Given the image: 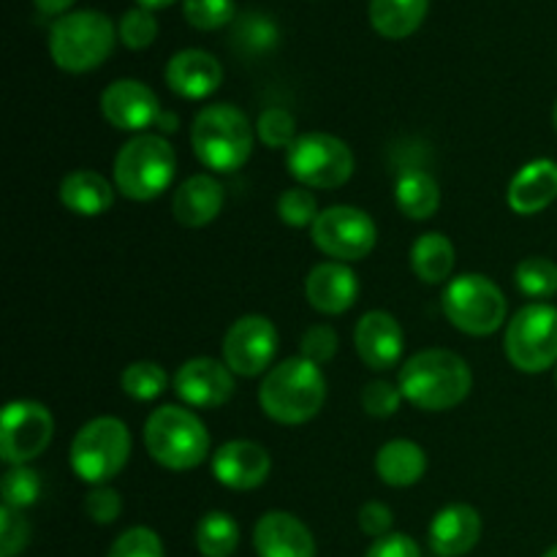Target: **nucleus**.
Listing matches in <instances>:
<instances>
[{
	"instance_id": "obj_1",
	"label": "nucleus",
	"mask_w": 557,
	"mask_h": 557,
	"mask_svg": "<svg viewBox=\"0 0 557 557\" xmlns=\"http://www.w3.org/2000/svg\"><path fill=\"white\" fill-rule=\"evenodd\" d=\"M397 386L403 397L422 411H449L471 395L473 373L455 351L428 348L403 364Z\"/></svg>"
},
{
	"instance_id": "obj_2",
	"label": "nucleus",
	"mask_w": 557,
	"mask_h": 557,
	"mask_svg": "<svg viewBox=\"0 0 557 557\" xmlns=\"http://www.w3.org/2000/svg\"><path fill=\"white\" fill-rule=\"evenodd\" d=\"M259 403L277 424H305L324 408L326 379L319 364L305 357H288L267 370L259 389Z\"/></svg>"
},
{
	"instance_id": "obj_3",
	"label": "nucleus",
	"mask_w": 557,
	"mask_h": 557,
	"mask_svg": "<svg viewBox=\"0 0 557 557\" xmlns=\"http://www.w3.org/2000/svg\"><path fill=\"white\" fill-rule=\"evenodd\" d=\"M190 147L201 166L232 174L243 169L253 152V125L232 103H210L194 117Z\"/></svg>"
},
{
	"instance_id": "obj_4",
	"label": "nucleus",
	"mask_w": 557,
	"mask_h": 557,
	"mask_svg": "<svg viewBox=\"0 0 557 557\" xmlns=\"http://www.w3.org/2000/svg\"><path fill=\"white\" fill-rule=\"evenodd\" d=\"M147 455L169 471H190L210 455V433L194 411L163 406L145 422Z\"/></svg>"
},
{
	"instance_id": "obj_5",
	"label": "nucleus",
	"mask_w": 557,
	"mask_h": 557,
	"mask_svg": "<svg viewBox=\"0 0 557 557\" xmlns=\"http://www.w3.org/2000/svg\"><path fill=\"white\" fill-rule=\"evenodd\" d=\"M177 172L174 147L158 134H136L114 158V185L125 199H158Z\"/></svg>"
},
{
	"instance_id": "obj_6",
	"label": "nucleus",
	"mask_w": 557,
	"mask_h": 557,
	"mask_svg": "<svg viewBox=\"0 0 557 557\" xmlns=\"http://www.w3.org/2000/svg\"><path fill=\"white\" fill-rule=\"evenodd\" d=\"M114 30L112 20L101 11H71L60 16L49 30V54L54 65L69 74H85L98 69L112 54Z\"/></svg>"
},
{
	"instance_id": "obj_7",
	"label": "nucleus",
	"mask_w": 557,
	"mask_h": 557,
	"mask_svg": "<svg viewBox=\"0 0 557 557\" xmlns=\"http://www.w3.org/2000/svg\"><path fill=\"white\" fill-rule=\"evenodd\" d=\"M131 457V433L125 422L114 417H98L87 422L71 444V468L87 484H109L125 468Z\"/></svg>"
},
{
	"instance_id": "obj_8",
	"label": "nucleus",
	"mask_w": 557,
	"mask_h": 557,
	"mask_svg": "<svg viewBox=\"0 0 557 557\" xmlns=\"http://www.w3.org/2000/svg\"><path fill=\"white\" fill-rule=\"evenodd\" d=\"M286 166L302 188H341L354 174V152L337 136L310 131L286 150Z\"/></svg>"
},
{
	"instance_id": "obj_9",
	"label": "nucleus",
	"mask_w": 557,
	"mask_h": 557,
	"mask_svg": "<svg viewBox=\"0 0 557 557\" xmlns=\"http://www.w3.org/2000/svg\"><path fill=\"white\" fill-rule=\"evenodd\" d=\"M444 315L455 330L473 337H487L500 330L506 319V297L490 277L460 275L446 286Z\"/></svg>"
},
{
	"instance_id": "obj_10",
	"label": "nucleus",
	"mask_w": 557,
	"mask_h": 557,
	"mask_svg": "<svg viewBox=\"0 0 557 557\" xmlns=\"http://www.w3.org/2000/svg\"><path fill=\"white\" fill-rule=\"evenodd\" d=\"M506 357L520 373H544L557 364V308L533 302L506 326Z\"/></svg>"
},
{
	"instance_id": "obj_11",
	"label": "nucleus",
	"mask_w": 557,
	"mask_h": 557,
	"mask_svg": "<svg viewBox=\"0 0 557 557\" xmlns=\"http://www.w3.org/2000/svg\"><path fill=\"white\" fill-rule=\"evenodd\" d=\"M375 232L373 218L359 207L337 205L330 207L319 215L313 223V243L321 253L330 259L351 264V261H362L375 248Z\"/></svg>"
},
{
	"instance_id": "obj_12",
	"label": "nucleus",
	"mask_w": 557,
	"mask_h": 557,
	"mask_svg": "<svg viewBox=\"0 0 557 557\" xmlns=\"http://www.w3.org/2000/svg\"><path fill=\"white\" fill-rule=\"evenodd\" d=\"M54 433V419L47 406L33 400H14L0 417V457L5 466H27L44 455Z\"/></svg>"
},
{
	"instance_id": "obj_13",
	"label": "nucleus",
	"mask_w": 557,
	"mask_h": 557,
	"mask_svg": "<svg viewBox=\"0 0 557 557\" xmlns=\"http://www.w3.org/2000/svg\"><path fill=\"white\" fill-rule=\"evenodd\" d=\"M275 354L277 330L267 315H243L223 337V362L243 379H253L270 370Z\"/></svg>"
},
{
	"instance_id": "obj_14",
	"label": "nucleus",
	"mask_w": 557,
	"mask_h": 557,
	"mask_svg": "<svg viewBox=\"0 0 557 557\" xmlns=\"http://www.w3.org/2000/svg\"><path fill=\"white\" fill-rule=\"evenodd\" d=\"M158 96L139 79H117L101 92V114L117 131L141 134L161 117Z\"/></svg>"
},
{
	"instance_id": "obj_15",
	"label": "nucleus",
	"mask_w": 557,
	"mask_h": 557,
	"mask_svg": "<svg viewBox=\"0 0 557 557\" xmlns=\"http://www.w3.org/2000/svg\"><path fill=\"white\" fill-rule=\"evenodd\" d=\"M174 392L190 408H221L234 395V373L218 359H188L174 375Z\"/></svg>"
},
{
	"instance_id": "obj_16",
	"label": "nucleus",
	"mask_w": 557,
	"mask_h": 557,
	"mask_svg": "<svg viewBox=\"0 0 557 557\" xmlns=\"http://www.w3.org/2000/svg\"><path fill=\"white\" fill-rule=\"evenodd\" d=\"M272 460L264 446L253 441H228L212 455V476L228 490H256L267 482Z\"/></svg>"
},
{
	"instance_id": "obj_17",
	"label": "nucleus",
	"mask_w": 557,
	"mask_h": 557,
	"mask_svg": "<svg viewBox=\"0 0 557 557\" xmlns=\"http://www.w3.org/2000/svg\"><path fill=\"white\" fill-rule=\"evenodd\" d=\"M354 346H357L359 359L370 370H392L403 357V330L395 315L384 310H370L359 319L354 330Z\"/></svg>"
},
{
	"instance_id": "obj_18",
	"label": "nucleus",
	"mask_w": 557,
	"mask_h": 557,
	"mask_svg": "<svg viewBox=\"0 0 557 557\" xmlns=\"http://www.w3.org/2000/svg\"><path fill=\"white\" fill-rule=\"evenodd\" d=\"M259 557H315L313 533L288 511H267L253 528Z\"/></svg>"
},
{
	"instance_id": "obj_19",
	"label": "nucleus",
	"mask_w": 557,
	"mask_h": 557,
	"mask_svg": "<svg viewBox=\"0 0 557 557\" xmlns=\"http://www.w3.org/2000/svg\"><path fill=\"white\" fill-rule=\"evenodd\" d=\"M305 297L310 308L326 315H341L354 308L359 297V281L354 270L343 261H324L313 267L305 281Z\"/></svg>"
},
{
	"instance_id": "obj_20",
	"label": "nucleus",
	"mask_w": 557,
	"mask_h": 557,
	"mask_svg": "<svg viewBox=\"0 0 557 557\" xmlns=\"http://www.w3.org/2000/svg\"><path fill=\"white\" fill-rule=\"evenodd\" d=\"M223 69L215 54L205 49H183L166 65L169 90L188 101H201L221 87Z\"/></svg>"
},
{
	"instance_id": "obj_21",
	"label": "nucleus",
	"mask_w": 557,
	"mask_h": 557,
	"mask_svg": "<svg viewBox=\"0 0 557 557\" xmlns=\"http://www.w3.org/2000/svg\"><path fill=\"white\" fill-rule=\"evenodd\" d=\"M482 539V517L473 506L451 504L430 522V547L441 557L468 555Z\"/></svg>"
},
{
	"instance_id": "obj_22",
	"label": "nucleus",
	"mask_w": 557,
	"mask_h": 557,
	"mask_svg": "<svg viewBox=\"0 0 557 557\" xmlns=\"http://www.w3.org/2000/svg\"><path fill=\"white\" fill-rule=\"evenodd\" d=\"M509 207L517 215H536L557 199V161L539 158L525 163L509 183Z\"/></svg>"
},
{
	"instance_id": "obj_23",
	"label": "nucleus",
	"mask_w": 557,
	"mask_h": 557,
	"mask_svg": "<svg viewBox=\"0 0 557 557\" xmlns=\"http://www.w3.org/2000/svg\"><path fill=\"white\" fill-rule=\"evenodd\" d=\"M223 210V188L210 174H194L172 196V215L180 226L201 228Z\"/></svg>"
},
{
	"instance_id": "obj_24",
	"label": "nucleus",
	"mask_w": 557,
	"mask_h": 557,
	"mask_svg": "<svg viewBox=\"0 0 557 557\" xmlns=\"http://www.w3.org/2000/svg\"><path fill=\"white\" fill-rule=\"evenodd\" d=\"M60 205L82 218H98L114 205V190L107 177L90 169H79L60 183Z\"/></svg>"
},
{
	"instance_id": "obj_25",
	"label": "nucleus",
	"mask_w": 557,
	"mask_h": 557,
	"mask_svg": "<svg viewBox=\"0 0 557 557\" xmlns=\"http://www.w3.org/2000/svg\"><path fill=\"white\" fill-rule=\"evenodd\" d=\"M424 471H428V455L413 441H389L375 455V473L386 487H413L417 482H422Z\"/></svg>"
},
{
	"instance_id": "obj_26",
	"label": "nucleus",
	"mask_w": 557,
	"mask_h": 557,
	"mask_svg": "<svg viewBox=\"0 0 557 557\" xmlns=\"http://www.w3.org/2000/svg\"><path fill=\"white\" fill-rule=\"evenodd\" d=\"M430 0H370V25L384 38L413 36L428 16Z\"/></svg>"
},
{
	"instance_id": "obj_27",
	"label": "nucleus",
	"mask_w": 557,
	"mask_h": 557,
	"mask_svg": "<svg viewBox=\"0 0 557 557\" xmlns=\"http://www.w3.org/2000/svg\"><path fill=\"white\" fill-rule=\"evenodd\" d=\"M397 210L411 221H428L441 207V188L435 177L419 169H408L395 183Z\"/></svg>"
},
{
	"instance_id": "obj_28",
	"label": "nucleus",
	"mask_w": 557,
	"mask_h": 557,
	"mask_svg": "<svg viewBox=\"0 0 557 557\" xmlns=\"http://www.w3.org/2000/svg\"><path fill=\"white\" fill-rule=\"evenodd\" d=\"M411 267L419 281L438 286L455 270V245L441 232L422 234L411 248Z\"/></svg>"
},
{
	"instance_id": "obj_29",
	"label": "nucleus",
	"mask_w": 557,
	"mask_h": 557,
	"mask_svg": "<svg viewBox=\"0 0 557 557\" xmlns=\"http://www.w3.org/2000/svg\"><path fill=\"white\" fill-rule=\"evenodd\" d=\"M239 544V525L226 511H207L196 525V547L205 557H232Z\"/></svg>"
},
{
	"instance_id": "obj_30",
	"label": "nucleus",
	"mask_w": 557,
	"mask_h": 557,
	"mask_svg": "<svg viewBox=\"0 0 557 557\" xmlns=\"http://www.w3.org/2000/svg\"><path fill=\"white\" fill-rule=\"evenodd\" d=\"M515 283L525 297L549 299L557 294V264L544 256H531L515 270Z\"/></svg>"
},
{
	"instance_id": "obj_31",
	"label": "nucleus",
	"mask_w": 557,
	"mask_h": 557,
	"mask_svg": "<svg viewBox=\"0 0 557 557\" xmlns=\"http://www.w3.org/2000/svg\"><path fill=\"white\" fill-rule=\"evenodd\" d=\"M120 384H123V392L128 397H134V400L139 403H150L158 400V397L166 392L169 375L166 370L156 362H134L123 370Z\"/></svg>"
},
{
	"instance_id": "obj_32",
	"label": "nucleus",
	"mask_w": 557,
	"mask_h": 557,
	"mask_svg": "<svg viewBox=\"0 0 557 557\" xmlns=\"http://www.w3.org/2000/svg\"><path fill=\"white\" fill-rule=\"evenodd\" d=\"M232 41L248 54H264L277 44V25L267 14H243L234 25Z\"/></svg>"
},
{
	"instance_id": "obj_33",
	"label": "nucleus",
	"mask_w": 557,
	"mask_h": 557,
	"mask_svg": "<svg viewBox=\"0 0 557 557\" xmlns=\"http://www.w3.org/2000/svg\"><path fill=\"white\" fill-rule=\"evenodd\" d=\"M0 493H3V506L9 509H27L41 495V476L27 466H11L0 479Z\"/></svg>"
},
{
	"instance_id": "obj_34",
	"label": "nucleus",
	"mask_w": 557,
	"mask_h": 557,
	"mask_svg": "<svg viewBox=\"0 0 557 557\" xmlns=\"http://www.w3.org/2000/svg\"><path fill=\"white\" fill-rule=\"evenodd\" d=\"M256 134L272 150H288L297 141V120L288 109L270 107L261 112L259 123H256Z\"/></svg>"
},
{
	"instance_id": "obj_35",
	"label": "nucleus",
	"mask_w": 557,
	"mask_h": 557,
	"mask_svg": "<svg viewBox=\"0 0 557 557\" xmlns=\"http://www.w3.org/2000/svg\"><path fill=\"white\" fill-rule=\"evenodd\" d=\"M183 14L196 30H218L234 22L237 5L234 0H183Z\"/></svg>"
},
{
	"instance_id": "obj_36",
	"label": "nucleus",
	"mask_w": 557,
	"mask_h": 557,
	"mask_svg": "<svg viewBox=\"0 0 557 557\" xmlns=\"http://www.w3.org/2000/svg\"><path fill=\"white\" fill-rule=\"evenodd\" d=\"M319 215V201L308 188H292L277 199V218L292 228L313 226Z\"/></svg>"
},
{
	"instance_id": "obj_37",
	"label": "nucleus",
	"mask_w": 557,
	"mask_h": 557,
	"mask_svg": "<svg viewBox=\"0 0 557 557\" xmlns=\"http://www.w3.org/2000/svg\"><path fill=\"white\" fill-rule=\"evenodd\" d=\"M117 36L125 47L136 49V52L150 47L158 36V22H156V16H152V11L141 9V5L125 11L123 20H120Z\"/></svg>"
},
{
	"instance_id": "obj_38",
	"label": "nucleus",
	"mask_w": 557,
	"mask_h": 557,
	"mask_svg": "<svg viewBox=\"0 0 557 557\" xmlns=\"http://www.w3.org/2000/svg\"><path fill=\"white\" fill-rule=\"evenodd\" d=\"M107 557H163V544L150 528H131L120 533Z\"/></svg>"
},
{
	"instance_id": "obj_39",
	"label": "nucleus",
	"mask_w": 557,
	"mask_h": 557,
	"mask_svg": "<svg viewBox=\"0 0 557 557\" xmlns=\"http://www.w3.org/2000/svg\"><path fill=\"white\" fill-rule=\"evenodd\" d=\"M403 392L400 386L389 384V381H370L362 389V408L370 413V417L389 419L400 411L403 406Z\"/></svg>"
},
{
	"instance_id": "obj_40",
	"label": "nucleus",
	"mask_w": 557,
	"mask_h": 557,
	"mask_svg": "<svg viewBox=\"0 0 557 557\" xmlns=\"http://www.w3.org/2000/svg\"><path fill=\"white\" fill-rule=\"evenodd\" d=\"M30 542V525L22 517V511L0 509V557H16Z\"/></svg>"
},
{
	"instance_id": "obj_41",
	"label": "nucleus",
	"mask_w": 557,
	"mask_h": 557,
	"mask_svg": "<svg viewBox=\"0 0 557 557\" xmlns=\"http://www.w3.org/2000/svg\"><path fill=\"white\" fill-rule=\"evenodd\" d=\"M299 357L313 364H326L337 354V332L330 324H313L305 330L302 343H299Z\"/></svg>"
},
{
	"instance_id": "obj_42",
	"label": "nucleus",
	"mask_w": 557,
	"mask_h": 557,
	"mask_svg": "<svg viewBox=\"0 0 557 557\" xmlns=\"http://www.w3.org/2000/svg\"><path fill=\"white\" fill-rule=\"evenodd\" d=\"M85 511L96 525H112L123 511V498H120L117 490L101 484L85 498Z\"/></svg>"
},
{
	"instance_id": "obj_43",
	"label": "nucleus",
	"mask_w": 557,
	"mask_h": 557,
	"mask_svg": "<svg viewBox=\"0 0 557 557\" xmlns=\"http://www.w3.org/2000/svg\"><path fill=\"white\" fill-rule=\"evenodd\" d=\"M392 525H395V515H392L389 506L381 504V500H368V504L359 509V528H362V533H368V536H389Z\"/></svg>"
},
{
	"instance_id": "obj_44",
	"label": "nucleus",
	"mask_w": 557,
	"mask_h": 557,
	"mask_svg": "<svg viewBox=\"0 0 557 557\" xmlns=\"http://www.w3.org/2000/svg\"><path fill=\"white\" fill-rule=\"evenodd\" d=\"M364 557H422L419 544L406 533H389L384 539H375L373 547L368 549Z\"/></svg>"
},
{
	"instance_id": "obj_45",
	"label": "nucleus",
	"mask_w": 557,
	"mask_h": 557,
	"mask_svg": "<svg viewBox=\"0 0 557 557\" xmlns=\"http://www.w3.org/2000/svg\"><path fill=\"white\" fill-rule=\"evenodd\" d=\"M33 3L47 16H65V11L74 5V0H33Z\"/></svg>"
},
{
	"instance_id": "obj_46",
	"label": "nucleus",
	"mask_w": 557,
	"mask_h": 557,
	"mask_svg": "<svg viewBox=\"0 0 557 557\" xmlns=\"http://www.w3.org/2000/svg\"><path fill=\"white\" fill-rule=\"evenodd\" d=\"M156 128H161L163 134H172V131H177V114L161 112V117H158Z\"/></svg>"
},
{
	"instance_id": "obj_47",
	"label": "nucleus",
	"mask_w": 557,
	"mask_h": 557,
	"mask_svg": "<svg viewBox=\"0 0 557 557\" xmlns=\"http://www.w3.org/2000/svg\"><path fill=\"white\" fill-rule=\"evenodd\" d=\"M174 0H136V5H141V9L147 11H156V9H166V5H172Z\"/></svg>"
},
{
	"instance_id": "obj_48",
	"label": "nucleus",
	"mask_w": 557,
	"mask_h": 557,
	"mask_svg": "<svg viewBox=\"0 0 557 557\" xmlns=\"http://www.w3.org/2000/svg\"><path fill=\"white\" fill-rule=\"evenodd\" d=\"M544 557H557V544L553 549H547V553H544Z\"/></svg>"
},
{
	"instance_id": "obj_49",
	"label": "nucleus",
	"mask_w": 557,
	"mask_h": 557,
	"mask_svg": "<svg viewBox=\"0 0 557 557\" xmlns=\"http://www.w3.org/2000/svg\"><path fill=\"white\" fill-rule=\"evenodd\" d=\"M553 120H555V131H557V103H555V114H553Z\"/></svg>"
}]
</instances>
